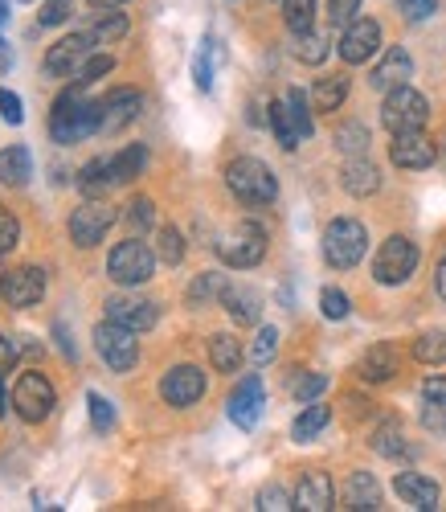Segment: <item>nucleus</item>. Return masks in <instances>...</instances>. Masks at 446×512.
Masks as SVG:
<instances>
[{
	"label": "nucleus",
	"instance_id": "nucleus-36",
	"mask_svg": "<svg viewBox=\"0 0 446 512\" xmlns=\"http://www.w3.org/2000/svg\"><path fill=\"white\" fill-rule=\"evenodd\" d=\"M336 148L348 152V156H365V148H369V127H365V123H344L340 132H336Z\"/></svg>",
	"mask_w": 446,
	"mask_h": 512
},
{
	"label": "nucleus",
	"instance_id": "nucleus-45",
	"mask_svg": "<svg viewBox=\"0 0 446 512\" xmlns=\"http://www.w3.org/2000/svg\"><path fill=\"white\" fill-rule=\"evenodd\" d=\"M70 13H74V0H46V5H41V13H37V25H41V29L62 25V21H70Z\"/></svg>",
	"mask_w": 446,
	"mask_h": 512
},
{
	"label": "nucleus",
	"instance_id": "nucleus-41",
	"mask_svg": "<svg viewBox=\"0 0 446 512\" xmlns=\"http://www.w3.org/2000/svg\"><path fill=\"white\" fill-rule=\"evenodd\" d=\"M275 353H279V328H271V324H266V328H258V336H254L250 361H254V365H266V361H271Z\"/></svg>",
	"mask_w": 446,
	"mask_h": 512
},
{
	"label": "nucleus",
	"instance_id": "nucleus-60",
	"mask_svg": "<svg viewBox=\"0 0 446 512\" xmlns=\"http://www.w3.org/2000/svg\"><path fill=\"white\" fill-rule=\"evenodd\" d=\"M91 9H119V5H127V0H86Z\"/></svg>",
	"mask_w": 446,
	"mask_h": 512
},
{
	"label": "nucleus",
	"instance_id": "nucleus-26",
	"mask_svg": "<svg viewBox=\"0 0 446 512\" xmlns=\"http://www.w3.org/2000/svg\"><path fill=\"white\" fill-rule=\"evenodd\" d=\"M111 185H115L111 160H91V164L78 168V193H82V197H107Z\"/></svg>",
	"mask_w": 446,
	"mask_h": 512
},
{
	"label": "nucleus",
	"instance_id": "nucleus-21",
	"mask_svg": "<svg viewBox=\"0 0 446 512\" xmlns=\"http://www.w3.org/2000/svg\"><path fill=\"white\" fill-rule=\"evenodd\" d=\"M140 107H144V95H140V91H131V87L111 91V95L103 99V127H107V132H115V127H123V123L136 119Z\"/></svg>",
	"mask_w": 446,
	"mask_h": 512
},
{
	"label": "nucleus",
	"instance_id": "nucleus-31",
	"mask_svg": "<svg viewBox=\"0 0 446 512\" xmlns=\"http://www.w3.org/2000/svg\"><path fill=\"white\" fill-rule=\"evenodd\" d=\"M144 164H148V152H144V144H131V148H123V152L111 160V177H115V185L136 181V177L144 173Z\"/></svg>",
	"mask_w": 446,
	"mask_h": 512
},
{
	"label": "nucleus",
	"instance_id": "nucleus-27",
	"mask_svg": "<svg viewBox=\"0 0 446 512\" xmlns=\"http://www.w3.org/2000/svg\"><path fill=\"white\" fill-rule=\"evenodd\" d=\"M348 99V74H328L311 87V107L316 111H336Z\"/></svg>",
	"mask_w": 446,
	"mask_h": 512
},
{
	"label": "nucleus",
	"instance_id": "nucleus-37",
	"mask_svg": "<svg viewBox=\"0 0 446 512\" xmlns=\"http://www.w3.org/2000/svg\"><path fill=\"white\" fill-rule=\"evenodd\" d=\"M123 33H127V17H123V13H103V17L91 25L95 46H111V41H119Z\"/></svg>",
	"mask_w": 446,
	"mask_h": 512
},
{
	"label": "nucleus",
	"instance_id": "nucleus-49",
	"mask_svg": "<svg viewBox=\"0 0 446 512\" xmlns=\"http://www.w3.org/2000/svg\"><path fill=\"white\" fill-rule=\"evenodd\" d=\"M287 107H291V115H295V123H299V132H303V140H311V111H307V95L303 91H287Z\"/></svg>",
	"mask_w": 446,
	"mask_h": 512
},
{
	"label": "nucleus",
	"instance_id": "nucleus-6",
	"mask_svg": "<svg viewBox=\"0 0 446 512\" xmlns=\"http://www.w3.org/2000/svg\"><path fill=\"white\" fill-rule=\"evenodd\" d=\"M414 267H418V246H414L410 238L393 234V238H385L381 250H377L373 279L385 283V287H397V283H406V279L414 275Z\"/></svg>",
	"mask_w": 446,
	"mask_h": 512
},
{
	"label": "nucleus",
	"instance_id": "nucleus-55",
	"mask_svg": "<svg viewBox=\"0 0 446 512\" xmlns=\"http://www.w3.org/2000/svg\"><path fill=\"white\" fill-rule=\"evenodd\" d=\"M422 394H426V402H434V406H446V373H438V377H426V381H422Z\"/></svg>",
	"mask_w": 446,
	"mask_h": 512
},
{
	"label": "nucleus",
	"instance_id": "nucleus-14",
	"mask_svg": "<svg viewBox=\"0 0 446 512\" xmlns=\"http://www.w3.org/2000/svg\"><path fill=\"white\" fill-rule=\"evenodd\" d=\"M91 46H95L91 29H86V33H70V37H62V41H54L50 54H46V74H50V78H70L74 66H78L86 54H91Z\"/></svg>",
	"mask_w": 446,
	"mask_h": 512
},
{
	"label": "nucleus",
	"instance_id": "nucleus-62",
	"mask_svg": "<svg viewBox=\"0 0 446 512\" xmlns=\"http://www.w3.org/2000/svg\"><path fill=\"white\" fill-rule=\"evenodd\" d=\"M5 21H9V0H0V29H5Z\"/></svg>",
	"mask_w": 446,
	"mask_h": 512
},
{
	"label": "nucleus",
	"instance_id": "nucleus-50",
	"mask_svg": "<svg viewBox=\"0 0 446 512\" xmlns=\"http://www.w3.org/2000/svg\"><path fill=\"white\" fill-rule=\"evenodd\" d=\"M258 508L262 512H283V508H295V496H287L279 484H271V488L258 492Z\"/></svg>",
	"mask_w": 446,
	"mask_h": 512
},
{
	"label": "nucleus",
	"instance_id": "nucleus-43",
	"mask_svg": "<svg viewBox=\"0 0 446 512\" xmlns=\"http://www.w3.org/2000/svg\"><path fill=\"white\" fill-rule=\"evenodd\" d=\"M152 222H156V205L148 201V197H136L127 205V226L136 230V234H144V230H152Z\"/></svg>",
	"mask_w": 446,
	"mask_h": 512
},
{
	"label": "nucleus",
	"instance_id": "nucleus-25",
	"mask_svg": "<svg viewBox=\"0 0 446 512\" xmlns=\"http://www.w3.org/2000/svg\"><path fill=\"white\" fill-rule=\"evenodd\" d=\"M328 422H332V406H324V402H307V410H303V414L295 418V426H291V439H295V443H311Z\"/></svg>",
	"mask_w": 446,
	"mask_h": 512
},
{
	"label": "nucleus",
	"instance_id": "nucleus-8",
	"mask_svg": "<svg viewBox=\"0 0 446 512\" xmlns=\"http://www.w3.org/2000/svg\"><path fill=\"white\" fill-rule=\"evenodd\" d=\"M111 222H115V209H111L103 197H86V201L70 213V238H74L78 246H99L103 234L111 230Z\"/></svg>",
	"mask_w": 446,
	"mask_h": 512
},
{
	"label": "nucleus",
	"instance_id": "nucleus-17",
	"mask_svg": "<svg viewBox=\"0 0 446 512\" xmlns=\"http://www.w3.org/2000/svg\"><path fill=\"white\" fill-rule=\"evenodd\" d=\"M262 406H266L262 381H258V377H246L242 386L230 394V422L242 426V431H254L258 418H262Z\"/></svg>",
	"mask_w": 446,
	"mask_h": 512
},
{
	"label": "nucleus",
	"instance_id": "nucleus-33",
	"mask_svg": "<svg viewBox=\"0 0 446 512\" xmlns=\"http://www.w3.org/2000/svg\"><path fill=\"white\" fill-rule=\"evenodd\" d=\"M115 70V58L111 54H86L78 66H74V82H78V87H91V82H99L103 74H111Z\"/></svg>",
	"mask_w": 446,
	"mask_h": 512
},
{
	"label": "nucleus",
	"instance_id": "nucleus-5",
	"mask_svg": "<svg viewBox=\"0 0 446 512\" xmlns=\"http://www.w3.org/2000/svg\"><path fill=\"white\" fill-rule=\"evenodd\" d=\"M152 271H156V254H152L148 242H140V238L119 242V246L111 250V259H107V275H111L115 283H123V287L148 283Z\"/></svg>",
	"mask_w": 446,
	"mask_h": 512
},
{
	"label": "nucleus",
	"instance_id": "nucleus-61",
	"mask_svg": "<svg viewBox=\"0 0 446 512\" xmlns=\"http://www.w3.org/2000/svg\"><path fill=\"white\" fill-rule=\"evenodd\" d=\"M9 410H13V398H9V394H5V390H0V418H5V414H9Z\"/></svg>",
	"mask_w": 446,
	"mask_h": 512
},
{
	"label": "nucleus",
	"instance_id": "nucleus-28",
	"mask_svg": "<svg viewBox=\"0 0 446 512\" xmlns=\"http://www.w3.org/2000/svg\"><path fill=\"white\" fill-rule=\"evenodd\" d=\"M397 373V349L393 345H373L361 357V377L365 381H389Z\"/></svg>",
	"mask_w": 446,
	"mask_h": 512
},
{
	"label": "nucleus",
	"instance_id": "nucleus-51",
	"mask_svg": "<svg viewBox=\"0 0 446 512\" xmlns=\"http://www.w3.org/2000/svg\"><path fill=\"white\" fill-rule=\"evenodd\" d=\"M356 13H361V0H328V17H332L336 29L340 25H352Z\"/></svg>",
	"mask_w": 446,
	"mask_h": 512
},
{
	"label": "nucleus",
	"instance_id": "nucleus-58",
	"mask_svg": "<svg viewBox=\"0 0 446 512\" xmlns=\"http://www.w3.org/2000/svg\"><path fill=\"white\" fill-rule=\"evenodd\" d=\"M434 283H438V295L446 300V254H442V263H438V275H434Z\"/></svg>",
	"mask_w": 446,
	"mask_h": 512
},
{
	"label": "nucleus",
	"instance_id": "nucleus-11",
	"mask_svg": "<svg viewBox=\"0 0 446 512\" xmlns=\"http://www.w3.org/2000/svg\"><path fill=\"white\" fill-rule=\"evenodd\" d=\"M377 50H381V25H377V21L356 17L352 25H344V37H340V58H344L348 66L369 62Z\"/></svg>",
	"mask_w": 446,
	"mask_h": 512
},
{
	"label": "nucleus",
	"instance_id": "nucleus-30",
	"mask_svg": "<svg viewBox=\"0 0 446 512\" xmlns=\"http://www.w3.org/2000/svg\"><path fill=\"white\" fill-rule=\"evenodd\" d=\"M221 304L238 324H258V295L250 287H226L221 291Z\"/></svg>",
	"mask_w": 446,
	"mask_h": 512
},
{
	"label": "nucleus",
	"instance_id": "nucleus-20",
	"mask_svg": "<svg viewBox=\"0 0 446 512\" xmlns=\"http://www.w3.org/2000/svg\"><path fill=\"white\" fill-rule=\"evenodd\" d=\"M414 74V58L406 50H389L377 66H373V87L377 91H393V87H406V78Z\"/></svg>",
	"mask_w": 446,
	"mask_h": 512
},
{
	"label": "nucleus",
	"instance_id": "nucleus-13",
	"mask_svg": "<svg viewBox=\"0 0 446 512\" xmlns=\"http://www.w3.org/2000/svg\"><path fill=\"white\" fill-rule=\"evenodd\" d=\"M41 295H46V275L37 267H17L5 275V283H0V300L9 308H33Z\"/></svg>",
	"mask_w": 446,
	"mask_h": 512
},
{
	"label": "nucleus",
	"instance_id": "nucleus-24",
	"mask_svg": "<svg viewBox=\"0 0 446 512\" xmlns=\"http://www.w3.org/2000/svg\"><path fill=\"white\" fill-rule=\"evenodd\" d=\"M33 177V156L25 144H9L5 152H0V181H5L9 189H21L25 181Z\"/></svg>",
	"mask_w": 446,
	"mask_h": 512
},
{
	"label": "nucleus",
	"instance_id": "nucleus-54",
	"mask_svg": "<svg viewBox=\"0 0 446 512\" xmlns=\"http://www.w3.org/2000/svg\"><path fill=\"white\" fill-rule=\"evenodd\" d=\"M397 9L406 13L410 21H426V17H434V9H438V0H397Z\"/></svg>",
	"mask_w": 446,
	"mask_h": 512
},
{
	"label": "nucleus",
	"instance_id": "nucleus-38",
	"mask_svg": "<svg viewBox=\"0 0 446 512\" xmlns=\"http://www.w3.org/2000/svg\"><path fill=\"white\" fill-rule=\"evenodd\" d=\"M156 242H160V246H156V254H160V259H164L168 267H176V263H181V259H185V238H181V230H172V226H164Z\"/></svg>",
	"mask_w": 446,
	"mask_h": 512
},
{
	"label": "nucleus",
	"instance_id": "nucleus-29",
	"mask_svg": "<svg viewBox=\"0 0 446 512\" xmlns=\"http://www.w3.org/2000/svg\"><path fill=\"white\" fill-rule=\"evenodd\" d=\"M209 361H213L217 373H238V365H242V345H238L230 332H217V336L209 340Z\"/></svg>",
	"mask_w": 446,
	"mask_h": 512
},
{
	"label": "nucleus",
	"instance_id": "nucleus-15",
	"mask_svg": "<svg viewBox=\"0 0 446 512\" xmlns=\"http://www.w3.org/2000/svg\"><path fill=\"white\" fill-rule=\"evenodd\" d=\"M107 320H115L131 332H148L160 320V308L152 300H136V295H115V300H107Z\"/></svg>",
	"mask_w": 446,
	"mask_h": 512
},
{
	"label": "nucleus",
	"instance_id": "nucleus-56",
	"mask_svg": "<svg viewBox=\"0 0 446 512\" xmlns=\"http://www.w3.org/2000/svg\"><path fill=\"white\" fill-rule=\"evenodd\" d=\"M13 365H17V345L9 336H0V373H9Z\"/></svg>",
	"mask_w": 446,
	"mask_h": 512
},
{
	"label": "nucleus",
	"instance_id": "nucleus-47",
	"mask_svg": "<svg viewBox=\"0 0 446 512\" xmlns=\"http://www.w3.org/2000/svg\"><path fill=\"white\" fill-rule=\"evenodd\" d=\"M295 54L303 58V62H311V66H316V62H324V54H328V46H324V37H316V33H299V46H295Z\"/></svg>",
	"mask_w": 446,
	"mask_h": 512
},
{
	"label": "nucleus",
	"instance_id": "nucleus-23",
	"mask_svg": "<svg viewBox=\"0 0 446 512\" xmlns=\"http://www.w3.org/2000/svg\"><path fill=\"white\" fill-rule=\"evenodd\" d=\"M344 508H352V512L381 508V488H377V480L369 472H352L348 476V484H344Z\"/></svg>",
	"mask_w": 446,
	"mask_h": 512
},
{
	"label": "nucleus",
	"instance_id": "nucleus-18",
	"mask_svg": "<svg viewBox=\"0 0 446 512\" xmlns=\"http://www.w3.org/2000/svg\"><path fill=\"white\" fill-rule=\"evenodd\" d=\"M332 500H336V488H332L328 472H307L295 488V508H303V512H328Z\"/></svg>",
	"mask_w": 446,
	"mask_h": 512
},
{
	"label": "nucleus",
	"instance_id": "nucleus-10",
	"mask_svg": "<svg viewBox=\"0 0 446 512\" xmlns=\"http://www.w3.org/2000/svg\"><path fill=\"white\" fill-rule=\"evenodd\" d=\"M54 386L41 373H21L17 377V390H13V410L25 418V422H41V418H50L54 410Z\"/></svg>",
	"mask_w": 446,
	"mask_h": 512
},
{
	"label": "nucleus",
	"instance_id": "nucleus-40",
	"mask_svg": "<svg viewBox=\"0 0 446 512\" xmlns=\"http://www.w3.org/2000/svg\"><path fill=\"white\" fill-rule=\"evenodd\" d=\"M324 390H328V377H324V373H299V377L291 381V394H295L299 402H316Z\"/></svg>",
	"mask_w": 446,
	"mask_h": 512
},
{
	"label": "nucleus",
	"instance_id": "nucleus-48",
	"mask_svg": "<svg viewBox=\"0 0 446 512\" xmlns=\"http://www.w3.org/2000/svg\"><path fill=\"white\" fill-rule=\"evenodd\" d=\"M373 447L381 451V455H401L406 451V443H401V431H397V422H385L381 431L373 435Z\"/></svg>",
	"mask_w": 446,
	"mask_h": 512
},
{
	"label": "nucleus",
	"instance_id": "nucleus-1",
	"mask_svg": "<svg viewBox=\"0 0 446 512\" xmlns=\"http://www.w3.org/2000/svg\"><path fill=\"white\" fill-rule=\"evenodd\" d=\"M99 127H103V103L86 99L82 91L58 95V103L50 111V136H54V144H78L86 136H95Z\"/></svg>",
	"mask_w": 446,
	"mask_h": 512
},
{
	"label": "nucleus",
	"instance_id": "nucleus-19",
	"mask_svg": "<svg viewBox=\"0 0 446 512\" xmlns=\"http://www.w3.org/2000/svg\"><path fill=\"white\" fill-rule=\"evenodd\" d=\"M393 488H397V496L406 500L410 508H422V512L438 508V484L430 476H422V472H401L393 480Z\"/></svg>",
	"mask_w": 446,
	"mask_h": 512
},
{
	"label": "nucleus",
	"instance_id": "nucleus-42",
	"mask_svg": "<svg viewBox=\"0 0 446 512\" xmlns=\"http://www.w3.org/2000/svg\"><path fill=\"white\" fill-rule=\"evenodd\" d=\"M193 82H197V91L213 87V41H201V50L193 58Z\"/></svg>",
	"mask_w": 446,
	"mask_h": 512
},
{
	"label": "nucleus",
	"instance_id": "nucleus-3",
	"mask_svg": "<svg viewBox=\"0 0 446 512\" xmlns=\"http://www.w3.org/2000/svg\"><path fill=\"white\" fill-rule=\"evenodd\" d=\"M365 250H369V230L356 222V218H336L328 222L324 230V259L336 267V271H348L365 259Z\"/></svg>",
	"mask_w": 446,
	"mask_h": 512
},
{
	"label": "nucleus",
	"instance_id": "nucleus-7",
	"mask_svg": "<svg viewBox=\"0 0 446 512\" xmlns=\"http://www.w3.org/2000/svg\"><path fill=\"white\" fill-rule=\"evenodd\" d=\"M95 349H99V357H103L115 373L136 369V361H140V340H136V332L123 328V324H115V320H107V324L95 328Z\"/></svg>",
	"mask_w": 446,
	"mask_h": 512
},
{
	"label": "nucleus",
	"instance_id": "nucleus-34",
	"mask_svg": "<svg viewBox=\"0 0 446 512\" xmlns=\"http://www.w3.org/2000/svg\"><path fill=\"white\" fill-rule=\"evenodd\" d=\"M283 21L291 33H307L316 21V0H283Z\"/></svg>",
	"mask_w": 446,
	"mask_h": 512
},
{
	"label": "nucleus",
	"instance_id": "nucleus-12",
	"mask_svg": "<svg viewBox=\"0 0 446 512\" xmlns=\"http://www.w3.org/2000/svg\"><path fill=\"white\" fill-rule=\"evenodd\" d=\"M201 394H205V373L197 365H176L160 381V398L168 406H193L201 402Z\"/></svg>",
	"mask_w": 446,
	"mask_h": 512
},
{
	"label": "nucleus",
	"instance_id": "nucleus-35",
	"mask_svg": "<svg viewBox=\"0 0 446 512\" xmlns=\"http://www.w3.org/2000/svg\"><path fill=\"white\" fill-rule=\"evenodd\" d=\"M414 357H418L422 365H442V361H446V332L438 328V332L418 336V340H414Z\"/></svg>",
	"mask_w": 446,
	"mask_h": 512
},
{
	"label": "nucleus",
	"instance_id": "nucleus-4",
	"mask_svg": "<svg viewBox=\"0 0 446 512\" xmlns=\"http://www.w3.org/2000/svg\"><path fill=\"white\" fill-rule=\"evenodd\" d=\"M426 119H430V103H426V95H422V91H414V87H410V82H406V87L385 91L381 123L389 127L393 136H397V132H422Z\"/></svg>",
	"mask_w": 446,
	"mask_h": 512
},
{
	"label": "nucleus",
	"instance_id": "nucleus-53",
	"mask_svg": "<svg viewBox=\"0 0 446 512\" xmlns=\"http://www.w3.org/2000/svg\"><path fill=\"white\" fill-rule=\"evenodd\" d=\"M0 115H5V123H13V127H21V123H25L21 99H17L13 91H5V87H0Z\"/></svg>",
	"mask_w": 446,
	"mask_h": 512
},
{
	"label": "nucleus",
	"instance_id": "nucleus-2",
	"mask_svg": "<svg viewBox=\"0 0 446 512\" xmlns=\"http://www.w3.org/2000/svg\"><path fill=\"white\" fill-rule=\"evenodd\" d=\"M226 185H230V193H234L238 201H246V205H271V201L279 197L275 173H271V168H266L262 160H254V156H242V160H234V164L226 168Z\"/></svg>",
	"mask_w": 446,
	"mask_h": 512
},
{
	"label": "nucleus",
	"instance_id": "nucleus-44",
	"mask_svg": "<svg viewBox=\"0 0 446 512\" xmlns=\"http://www.w3.org/2000/svg\"><path fill=\"white\" fill-rule=\"evenodd\" d=\"M86 406H91V422H95V431H111L115 426V406L103 398V394H86Z\"/></svg>",
	"mask_w": 446,
	"mask_h": 512
},
{
	"label": "nucleus",
	"instance_id": "nucleus-32",
	"mask_svg": "<svg viewBox=\"0 0 446 512\" xmlns=\"http://www.w3.org/2000/svg\"><path fill=\"white\" fill-rule=\"evenodd\" d=\"M271 127H275V140H279L287 152H291V148H299L303 132H299V123H295V115H291L287 99H283V103H271Z\"/></svg>",
	"mask_w": 446,
	"mask_h": 512
},
{
	"label": "nucleus",
	"instance_id": "nucleus-52",
	"mask_svg": "<svg viewBox=\"0 0 446 512\" xmlns=\"http://www.w3.org/2000/svg\"><path fill=\"white\" fill-rule=\"evenodd\" d=\"M17 242H21V226H17V218H13L9 209H0V254H9Z\"/></svg>",
	"mask_w": 446,
	"mask_h": 512
},
{
	"label": "nucleus",
	"instance_id": "nucleus-9",
	"mask_svg": "<svg viewBox=\"0 0 446 512\" xmlns=\"http://www.w3.org/2000/svg\"><path fill=\"white\" fill-rule=\"evenodd\" d=\"M217 254H221V263H226V267H238V271L258 267V263H262V254H266V230L254 226V222H242L226 242L217 246Z\"/></svg>",
	"mask_w": 446,
	"mask_h": 512
},
{
	"label": "nucleus",
	"instance_id": "nucleus-57",
	"mask_svg": "<svg viewBox=\"0 0 446 512\" xmlns=\"http://www.w3.org/2000/svg\"><path fill=\"white\" fill-rule=\"evenodd\" d=\"M422 422H426V426H434V431H446V418H442V414H434V406L422 414Z\"/></svg>",
	"mask_w": 446,
	"mask_h": 512
},
{
	"label": "nucleus",
	"instance_id": "nucleus-39",
	"mask_svg": "<svg viewBox=\"0 0 446 512\" xmlns=\"http://www.w3.org/2000/svg\"><path fill=\"white\" fill-rule=\"evenodd\" d=\"M221 291H226V279H221V275H197L193 287H189V304L201 308V304H209L213 295H221Z\"/></svg>",
	"mask_w": 446,
	"mask_h": 512
},
{
	"label": "nucleus",
	"instance_id": "nucleus-22",
	"mask_svg": "<svg viewBox=\"0 0 446 512\" xmlns=\"http://www.w3.org/2000/svg\"><path fill=\"white\" fill-rule=\"evenodd\" d=\"M340 185L352 193V197H369L381 189V173H377V164L365 160V156H352L344 164V173H340Z\"/></svg>",
	"mask_w": 446,
	"mask_h": 512
},
{
	"label": "nucleus",
	"instance_id": "nucleus-46",
	"mask_svg": "<svg viewBox=\"0 0 446 512\" xmlns=\"http://www.w3.org/2000/svg\"><path fill=\"white\" fill-rule=\"evenodd\" d=\"M320 312H324L328 320H344V316H348V295L336 291V287H324V291H320Z\"/></svg>",
	"mask_w": 446,
	"mask_h": 512
},
{
	"label": "nucleus",
	"instance_id": "nucleus-16",
	"mask_svg": "<svg viewBox=\"0 0 446 512\" xmlns=\"http://www.w3.org/2000/svg\"><path fill=\"white\" fill-rule=\"evenodd\" d=\"M434 156H438V148L422 132H397L393 144H389V160L397 168H430Z\"/></svg>",
	"mask_w": 446,
	"mask_h": 512
},
{
	"label": "nucleus",
	"instance_id": "nucleus-59",
	"mask_svg": "<svg viewBox=\"0 0 446 512\" xmlns=\"http://www.w3.org/2000/svg\"><path fill=\"white\" fill-rule=\"evenodd\" d=\"M5 70H13V50L0 41V74H5Z\"/></svg>",
	"mask_w": 446,
	"mask_h": 512
}]
</instances>
